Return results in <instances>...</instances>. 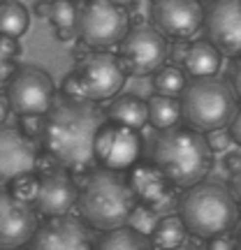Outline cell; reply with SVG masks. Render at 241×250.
Returning a JSON list of instances; mask_svg holds the SVG:
<instances>
[{"label": "cell", "mask_w": 241, "mask_h": 250, "mask_svg": "<svg viewBox=\"0 0 241 250\" xmlns=\"http://www.w3.org/2000/svg\"><path fill=\"white\" fill-rule=\"evenodd\" d=\"M105 123L107 116L98 102L61 98L44 116L42 146L56 167L90 171L95 165V139Z\"/></svg>", "instance_id": "obj_1"}, {"label": "cell", "mask_w": 241, "mask_h": 250, "mask_svg": "<svg viewBox=\"0 0 241 250\" xmlns=\"http://www.w3.org/2000/svg\"><path fill=\"white\" fill-rule=\"evenodd\" d=\"M151 160L160 167L172 186L186 190L206 179L214 165V151L202 132L176 125L155 137Z\"/></svg>", "instance_id": "obj_2"}, {"label": "cell", "mask_w": 241, "mask_h": 250, "mask_svg": "<svg viewBox=\"0 0 241 250\" xmlns=\"http://www.w3.org/2000/svg\"><path fill=\"white\" fill-rule=\"evenodd\" d=\"M77 208H79V218L90 229L109 232L130 223V215L137 208V199L123 171L100 167L90 171L81 183Z\"/></svg>", "instance_id": "obj_3"}, {"label": "cell", "mask_w": 241, "mask_h": 250, "mask_svg": "<svg viewBox=\"0 0 241 250\" xmlns=\"http://www.w3.org/2000/svg\"><path fill=\"white\" fill-rule=\"evenodd\" d=\"M179 215L195 239H211L234 229L239 220V204L230 188L218 181H199L179 202Z\"/></svg>", "instance_id": "obj_4"}, {"label": "cell", "mask_w": 241, "mask_h": 250, "mask_svg": "<svg viewBox=\"0 0 241 250\" xmlns=\"http://www.w3.org/2000/svg\"><path fill=\"white\" fill-rule=\"evenodd\" d=\"M237 109H239V98L232 83L218 77L193 79L181 93V116L188 127L202 134L227 127Z\"/></svg>", "instance_id": "obj_5"}, {"label": "cell", "mask_w": 241, "mask_h": 250, "mask_svg": "<svg viewBox=\"0 0 241 250\" xmlns=\"http://www.w3.org/2000/svg\"><path fill=\"white\" fill-rule=\"evenodd\" d=\"M130 30L128 9L114 0H77V37L88 49H109Z\"/></svg>", "instance_id": "obj_6"}, {"label": "cell", "mask_w": 241, "mask_h": 250, "mask_svg": "<svg viewBox=\"0 0 241 250\" xmlns=\"http://www.w3.org/2000/svg\"><path fill=\"white\" fill-rule=\"evenodd\" d=\"M74 56H77V65L72 72L81 83L84 100L107 102L121 93L128 72L116 54H109L107 49H86L84 54L74 51Z\"/></svg>", "instance_id": "obj_7"}, {"label": "cell", "mask_w": 241, "mask_h": 250, "mask_svg": "<svg viewBox=\"0 0 241 250\" xmlns=\"http://www.w3.org/2000/svg\"><path fill=\"white\" fill-rule=\"evenodd\" d=\"M5 95L17 116H46L56 102V86L49 72L35 65H23L12 72L5 83Z\"/></svg>", "instance_id": "obj_8"}, {"label": "cell", "mask_w": 241, "mask_h": 250, "mask_svg": "<svg viewBox=\"0 0 241 250\" xmlns=\"http://www.w3.org/2000/svg\"><path fill=\"white\" fill-rule=\"evenodd\" d=\"M118 61L132 77H146L170 58V42L155 26L137 23L118 42Z\"/></svg>", "instance_id": "obj_9"}, {"label": "cell", "mask_w": 241, "mask_h": 250, "mask_svg": "<svg viewBox=\"0 0 241 250\" xmlns=\"http://www.w3.org/2000/svg\"><path fill=\"white\" fill-rule=\"evenodd\" d=\"M125 179L139 206H146L155 215L176 213L181 197H176V188L172 186L170 179L153 160L134 162L128 169Z\"/></svg>", "instance_id": "obj_10"}, {"label": "cell", "mask_w": 241, "mask_h": 250, "mask_svg": "<svg viewBox=\"0 0 241 250\" xmlns=\"http://www.w3.org/2000/svg\"><path fill=\"white\" fill-rule=\"evenodd\" d=\"M142 160V134L134 127L121 123H107L100 127L95 139V162L105 169L128 171Z\"/></svg>", "instance_id": "obj_11"}, {"label": "cell", "mask_w": 241, "mask_h": 250, "mask_svg": "<svg viewBox=\"0 0 241 250\" xmlns=\"http://www.w3.org/2000/svg\"><path fill=\"white\" fill-rule=\"evenodd\" d=\"M28 250H95L90 227L79 215H56L37 225Z\"/></svg>", "instance_id": "obj_12"}, {"label": "cell", "mask_w": 241, "mask_h": 250, "mask_svg": "<svg viewBox=\"0 0 241 250\" xmlns=\"http://www.w3.org/2000/svg\"><path fill=\"white\" fill-rule=\"evenodd\" d=\"M151 21L167 40H190L204 26L199 0H151Z\"/></svg>", "instance_id": "obj_13"}, {"label": "cell", "mask_w": 241, "mask_h": 250, "mask_svg": "<svg viewBox=\"0 0 241 250\" xmlns=\"http://www.w3.org/2000/svg\"><path fill=\"white\" fill-rule=\"evenodd\" d=\"M37 229L35 206L17 197L9 188H0V248L19 250L28 246Z\"/></svg>", "instance_id": "obj_14"}, {"label": "cell", "mask_w": 241, "mask_h": 250, "mask_svg": "<svg viewBox=\"0 0 241 250\" xmlns=\"http://www.w3.org/2000/svg\"><path fill=\"white\" fill-rule=\"evenodd\" d=\"M40 153L33 137L19 125H0V186L37 171Z\"/></svg>", "instance_id": "obj_15"}, {"label": "cell", "mask_w": 241, "mask_h": 250, "mask_svg": "<svg viewBox=\"0 0 241 250\" xmlns=\"http://www.w3.org/2000/svg\"><path fill=\"white\" fill-rule=\"evenodd\" d=\"M206 40L227 58H241V0H211L204 9Z\"/></svg>", "instance_id": "obj_16"}, {"label": "cell", "mask_w": 241, "mask_h": 250, "mask_svg": "<svg viewBox=\"0 0 241 250\" xmlns=\"http://www.w3.org/2000/svg\"><path fill=\"white\" fill-rule=\"evenodd\" d=\"M79 199V188L72 181L70 171L63 167H54L40 174L37 192L33 199V206L40 215L44 218H56V215L70 213L77 206Z\"/></svg>", "instance_id": "obj_17"}, {"label": "cell", "mask_w": 241, "mask_h": 250, "mask_svg": "<svg viewBox=\"0 0 241 250\" xmlns=\"http://www.w3.org/2000/svg\"><path fill=\"white\" fill-rule=\"evenodd\" d=\"M220 61L223 54L209 40H197L186 46L181 65L193 79H202V77H216V72L220 70Z\"/></svg>", "instance_id": "obj_18"}, {"label": "cell", "mask_w": 241, "mask_h": 250, "mask_svg": "<svg viewBox=\"0 0 241 250\" xmlns=\"http://www.w3.org/2000/svg\"><path fill=\"white\" fill-rule=\"evenodd\" d=\"M107 121L111 123H121L134 130H142L144 125L149 123V104L146 100L137 98V95H116L111 98L107 111H105Z\"/></svg>", "instance_id": "obj_19"}, {"label": "cell", "mask_w": 241, "mask_h": 250, "mask_svg": "<svg viewBox=\"0 0 241 250\" xmlns=\"http://www.w3.org/2000/svg\"><path fill=\"white\" fill-rule=\"evenodd\" d=\"M188 234L190 232H188L183 218L179 213H167L155 220V225H153L151 232H149V239H151V246L155 250H170V248L183 246Z\"/></svg>", "instance_id": "obj_20"}, {"label": "cell", "mask_w": 241, "mask_h": 250, "mask_svg": "<svg viewBox=\"0 0 241 250\" xmlns=\"http://www.w3.org/2000/svg\"><path fill=\"white\" fill-rule=\"evenodd\" d=\"M146 104H149V123L158 132L176 127L183 121V116H181V98L153 93L151 98L146 100Z\"/></svg>", "instance_id": "obj_21"}, {"label": "cell", "mask_w": 241, "mask_h": 250, "mask_svg": "<svg viewBox=\"0 0 241 250\" xmlns=\"http://www.w3.org/2000/svg\"><path fill=\"white\" fill-rule=\"evenodd\" d=\"M95 250H155V248L151 246L149 234L139 232L137 227L123 225V227L105 232V236L98 241Z\"/></svg>", "instance_id": "obj_22"}, {"label": "cell", "mask_w": 241, "mask_h": 250, "mask_svg": "<svg viewBox=\"0 0 241 250\" xmlns=\"http://www.w3.org/2000/svg\"><path fill=\"white\" fill-rule=\"evenodd\" d=\"M49 21L61 42H67L77 35V0H51Z\"/></svg>", "instance_id": "obj_23"}, {"label": "cell", "mask_w": 241, "mask_h": 250, "mask_svg": "<svg viewBox=\"0 0 241 250\" xmlns=\"http://www.w3.org/2000/svg\"><path fill=\"white\" fill-rule=\"evenodd\" d=\"M30 28V14L19 0H2L0 2V35L21 37Z\"/></svg>", "instance_id": "obj_24"}, {"label": "cell", "mask_w": 241, "mask_h": 250, "mask_svg": "<svg viewBox=\"0 0 241 250\" xmlns=\"http://www.w3.org/2000/svg\"><path fill=\"white\" fill-rule=\"evenodd\" d=\"M186 70L179 65H162L153 72V90L160 95H172L181 98V93L186 88Z\"/></svg>", "instance_id": "obj_25"}, {"label": "cell", "mask_w": 241, "mask_h": 250, "mask_svg": "<svg viewBox=\"0 0 241 250\" xmlns=\"http://www.w3.org/2000/svg\"><path fill=\"white\" fill-rule=\"evenodd\" d=\"M37 183H40V174L37 171H30V174H23V176H19L9 183V190L14 192L17 197L21 199H26L33 204V199H35V192H37Z\"/></svg>", "instance_id": "obj_26"}, {"label": "cell", "mask_w": 241, "mask_h": 250, "mask_svg": "<svg viewBox=\"0 0 241 250\" xmlns=\"http://www.w3.org/2000/svg\"><path fill=\"white\" fill-rule=\"evenodd\" d=\"M206 142L211 146V151L214 153H220V151H227L230 148V144H232V137L227 132V127H220V130H211V132H206Z\"/></svg>", "instance_id": "obj_27"}, {"label": "cell", "mask_w": 241, "mask_h": 250, "mask_svg": "<svg viewBox=\"0 0 241 250\" xmlns=\"http://www.w3.org/2000/svg\"><path fill=\"white\" fill-rule=\"evenodd\" d=\"M63 98H72V100H84V93H81V83L77 79V74L70 72L65 79H63Z\"/></svg>", "instance_id": "obj_28"}, {"label": "cell", "mask_w": 241, "mask_h": 250, "mask_svg": "<svg viewBox=\"0 0 241 250\" xmlns=\"http://www.w3.org/2000/svg\"><path fill=\"white\" fill-rule=\"evenodd\" d=\"M14 61L17 58H12V56L2 49V44H0V88L5 86L9 81V77H12V72L17 70V65H14Z\"/></svg>", "instance_id": "obj_29"}, {"label": "cell", "mask_w": 241, "mask_h": 250, "mask_svg": "<svg viewBox=\"0 0 241 250\" xmlns=\"http://www.w3.org/2000/svg\"><path fill=\"white\" fill-rule=\"evenodd\" d=\"M199 250H234L232 236H230V234H218V236L204 239V243H202Z\"/></svg>", "instance_id": "obj_30"}, {"label": "cell", "mask_w": 241, "mask_h": 250, "mask_svg": "<svg viewBox=\"0 0 241 250\" xmlns=\"http://www.w3.org/2000/svg\"><path fill=\"white\" fill-rule=\"evenodd\" d=\"M227 132H230V137H232V142L241 146V107L237 109L234 118L230 121V125H227Z\"/></svg>", "instance_id": "obj_31"}, {"label": "cell", "mask_w": 241, "mask_h": 250, "mask_svg": "<svg viewBox=\"0 0 241 250\" xmlns=\"http://www.w3.org/2000/svg\"><path fill=\"white\" fill-rule=\"evenodd\" d=\"M225 169L230 171V174L241 169V153H227L225 155Z\"/></svg>", "instance_id": "obj_32"}, {"label": "cell", "mask_w": 241, "mask_h": 250, "mask_svg": "<svg viewBox=\"0 0 241 250\" xmlns=\"http://www.w3.org/2000/svg\"><path fill=\"white\" fill-rule=\"evenodd\" d=\"M230 192L237 199V204L241 206V169L232 174V181H230Z\"/></svg>", "instance_id": "obj_33"}, {"label": "cell", "mask_w": 241, "mask_h": 250, "mask_svg": "<svg viewBox=\"0 0 241 250\" xmlns=\"http://www.w3.org/2000/svg\"><path fill=\"white\" fill-rule=\"evenodd\" d=\"M9 111H12V107H9L7 95H5V93H0V125L5 123V121H7Z\"/></svg>", "instance_id": "obj_34"}, {"label": "cell", "mask_w": 241, "mask_h": 250, "mask_svg": "<svg viewBox=\"0 0 241 250\" xmlns=\"http://www.w3.org/2000/svg\"><path fill=\"white\" fill-rule=\"evenodd\" d=\"M232 88L237 93V98L241 102V61L237 62V67H234V74H232Z\"/></svg>", "instance_id": "obj_35"}, {"label": "cell", "mask_w": 241, "mask_h": 250, "mask_svg": "<svg viewBox=\"0 0 241 250\" xmlns=\"http://www.w3.org/2000/svg\"><path fill=\"white\" fill-rule=\"evenodd\" d=\"M49 5H51V0H37V2H35L37 17H42V19L49 17Z\"/></svg>", "instance_id": "obj_36"}, {"label": "cell", "mask_w": 241, "mask_h": 250, "mask_svg": "<svg viewBox=\"0 0 241 250\" xmlns=\"http://www.w3.org/2000/svg\"><path fill=\"white\" fill-rule=\"evenodd\" d=\"M232 243H234V250H241V218H239V220H237V225H234Z\"/></svg>", "instance_id": "obj_37"}, {"label": "cell", "mask_w": 241, "mask_h": 250, "mask_svg": "<svg viewBox=\"0 0 241 250\" xmlns=\"http://www.w3.org/2000/svg\"><path fill=\"white\" fill-rule=\"evenodd\" d=\"M116 5H121V7H125V9H130V7H134L139 0H114Z\"/></svg>", "instance_id": "obj_38"}, {"label": "cell", "mask_w": 241, "mask_h": 250, "mask_svg": "<svg viewBox=\"0 0 241 250\" xmlns=\"http://www.w3.org/2000/svg\"><path fill=\"white\" fill-rule=\"evenodd\" d=\"M170 250H188V248H183V246H179V248H170Z\"/></svg>", "instance_id": "obj_39"}, {"label": "cell", "mask_w": 241, "mask_h": 250, "mask_svg": "<svg viewBox=\"0 0 241 250\" xmlns=\"http://www.w3.org/2000/svg\"><path fill=\"white\" fill-rule=\"evenodd\" d=\"M0 250H7V248H0Z\"/></svg>", "instance_id": "obj_40"}, {"label": "cell", "mask_w": 241, "mask_h": 250, "mask_svg": "<svg viewBox=\"0 0 241 250\" xmlns=\"http://www.w3.org/2000/svg\"><path fill=\"white\" fill-rule=\"evenodd\" d=\"M0 2H2V0H0Z\"/></svg>", "instance_id": "obj_41"}, {"label": "cell", "mask_w": 241, "mask_h": 250, "mask_svg": "<svg viewBox=\"0 0 241 250\" xmlns=\"http://www.w3.org/2000/svg\"><path fill=\"white\" fill-rule=\"evenodd\" d=\"M209 2H211V0H209Z\"/></svg>", "instance_id": "obj_42"}]
</instances>
